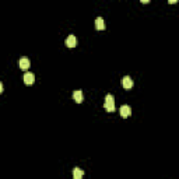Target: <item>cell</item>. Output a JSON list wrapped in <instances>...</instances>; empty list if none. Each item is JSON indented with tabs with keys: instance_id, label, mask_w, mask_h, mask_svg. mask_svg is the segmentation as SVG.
Returning a JSON list of instances; mask_svg holds the SVG:
<instances>
[{
	"instance_id": "obj_1",
	"label": "cell",
	"mask_w": 179,
	"mask_h": 179,
	"mask_svg": "<svg viewBox=\"0 0 179 179\" xmlns=\"http://www.w3.org/2000/svg\"><path fill=\"white\" fill-rule=\"evenodd\" d=\"M105 109L108 111V112H113L115 111V98H113V95H111V94H108V95L105 97Z\"/></svg>"
},
{
	"instance_id": "obj_2",
	"label": "cell",
	"mask_w": 179,
	"mask_h": 179,
	"mask_svg": "<svg viewBox=\"0 0 179 179\" xmlns=\"http://www.w3.org/2000/svg\"><path fill=\"white\" fill-rule=\"evenodd\" d=\"M23 79H24V83H25L27 86H31V84H34V81H35V76H34V73H31V71H27Z\"/></svg>"
},
{
	"instance_id": "obj_3",
	"label": "cell",
	"mask_w": 179,
	"mask_h": 179,
	"mask_svg": "<svg viewBox=\"0 0 179 179\" xmlns=\"http://www.w3.org/2000/svg\"><path fill=\"white\" fill-rule=\"evenodd\" d=\"M120 83H122L123 88H126V90H129V88H132V87H133V80L130 79L129 76H125V77H123Z\"/></svg>"
},
{
	"instance_id": "obj_4",
	"label": "cell",
	"mask_w": 179,
	"mask_h": 179,
	"mask_svg": "<svg viewBox=\"0 0 179 179\" xmlns=\"http://www.w3.org/2000/svg\"><path fill=\"white\" fill-rule=\"evenodd\" d=\"M64 43H66L67 48H74L77 45V38L74 37V35H69V37L66 38V41H64Z\"/></svg>"
},
{
	"instance_id": "obj_5",
	"label": "cell",
	"mask_w": 179,
	"mask_h": 179,
	"mask_svg": "<svg viewBox=\"0 0 179 179\" xmlns=\"http://www.w3.org/2000/svg\"><path fill=\"white\" fill-rule=\"evenodd\" d=\"M130 113H132V108H130L129 105L120 106V116H122V118H127V116H130Z\"/></svg>"
},
{
	"instance_id": "obj_6",
	"label": "cell",
	"mask_w": 179,
	"mask_h": 179,
	"mask_svg": "<svg viewBox=\"0 0 179 179\" xmlns=\"http://www.w3.org/2000/svg\"><path fill=\"white\" fill-rule=\"evenodd\" d=\"M30 64H31V62H30L28 57H21L20 62H18V66H20V69H23V70H27L28 67H30Z\"/></svg>"
},
{
	"instance_id": "obj_7",
	"label": "cell",
	"mask_w": 179,
	"mask_h": 179,
	"mask_svg": "<svg viewBox=\"0 0 179 179\" xmlns=\"http://www.w3.org/2000/svg\"><path fill=\"white\" fill-rule=\"evenodd\" d=\"M73 98H74V101L76 102H83V98H84V95H83V91L81 90H76L73 93Z\"/></svg>"
},
{
	"instance_id": "obj_8",
	"label": "cell",
	"mask_w": 179,
	"mask_h": 179,
	"mask_svg": "<svg viewBox=\"0 0 179 179\" xmlns=\"http://www.w3.org/2000/svg\"><path fill=\"white\" fill-rule=\"evenodd\" d=\"M84 176V171L81 168H79V166H76V168L73 169V178L74 179H83Z\"/></svg>"
},
{
	"instance_id": "obj_9",
	"label": "cell",
	"mask_w": 179,
	"mask_h": 179,
	"mask_svg": "<svg viewBox=\"0 0 179 179\" xmlns=\"http://www.w3.org/2000/svg\"><path fill=\"white\" fill-rule=\"evenodd\" d=\"M95 27L98 31H102L105 30V21H104V18H101V17H98L95 20Z\"/></svg>"
},
{
	"instance_id": "obj_10",
	"label": "cell",
	"mask_w": 179,
	"mask_h": 179,
	"mask_svg": "<svg viewBox=\"0 0 179 179\" xmlns=\"http://www.w3.org/2000/svg\"><path fill=\"white\" fill-rule=\"evenodd\" d=\"M3 93V83H2V81H0V94Z\"/></svg>"
}]
</instances>
